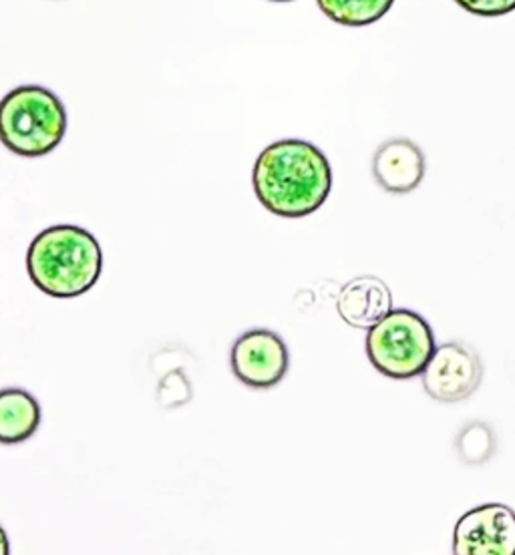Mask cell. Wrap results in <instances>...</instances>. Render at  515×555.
Returning a JSON list of instances; mask_svg holds the SVG:
<instances>
[{
    "label": "cell",
    "instance_id": "cell-15",
    "mask_svg": "<svg viewBox=\"0 0 515 555\" xmlns=\"http://www.w3.org/2000/svg\"><path fill=\"white\" fill-rule=\"evenodd\" d=\"M272 2H293V0H272Z\"/></svg>",
    "mask_w": 515,
    "mask_h": 555
},
{
    "label": "cell",
    "instance_id": "cell-6",
    "mask_svg": "<svg viewBox=\"0 0 515 555\" xmlns=\"http://www.w3.org/2000/svg\"><path fill=\"white\" fill-rule=\"evenodd\" d=\"M232 373L250 389H272L291 369V352L280 334L268 328H252L237 336L230 352Z\"/></svg>",
    "mask_w": 515,
    "mask_h": 555
},
{
    "label": "cell",
    "instance_id": "cell-9",
    "mask_svg": "<svg viewBox=\"0 0 515 555\" xmlns=\"http://www.w3.org/2000/svg\"><path fill=\"white\" fill-rule=\"evenodd\" d=\"M336 310L348 326L369 331L392 310V294L387 282H383L381 278H355L338 294Z\"/></svg>",
    "mask_w": 515,
    "mask_h": 555
},
{
    "label": "cell",
    "instance_id": "cell-3",
    "mask_svg": "<svg viewBox=\"0 0 515 555\" xmlns=\"http://www.w3.org/2000/svg\"><path fill=\"white\" fill-rule=\"evenodd\" d=\"M67 133V109L53 91L23 85L0 101V143L21 157L55 152Z\"/></svg>",
    "mask_w": 515,
    "mask_h": 555
},
{
    "label": "cell",
    "instance_id": "cell-10",
    "mask_svg": "<svg viewBox=\"0 0 515 555\" xmlns=\"http://www.w3.org/2000/svg\"><path fill=\"white\" fill-rule=\"evenodd\" d=\"M41 404L28 390H0V444L25 443L41 427Z\"/></svg>",
    "mask_w": 515,
    "mask_h": 555
},
{
    "label": "cell",
    "instance_id": "cell-5",
    "mask_svg": "<svg viewBox=\"0 0 515 555\" xmlns=\"http://www.w3.org/2000/svg\"><path fill=\"white\" fill-rule=\"evenodd\" d=\"M423 389L437 403H461L479 389L484 362L472 345L451 340L435 348L423 371Z\"/></svg>",
    "mask_w": 515,
    "mask_h": 555
},
{
    "label": "cell",
    "instance_id": "cell-7",
    "mask_svg": "<svg viewBox=\"0 0 515 555\" xmlns=\"http://www.w3.org/2000/svg\"><path fill=\"white\" fill-rule=\"evenodd\" d=\"M455 555H515V512L502 503L461 515L453 531Z\"/></svg>",
    "mask_w": 515,
    "mask_h": 555
},
{
    "label": "cell",
    "instance_id": "cell-2",
    "mask_svg": "<svg viewBox=\"0 0 515 555\" xmlns=\"http://www.w3.org/2000/svg\"><path fill=\"white\" fill-rule=\"evenodd\" d=\"M27 272L44 294L77 298L98 284L103 272V251L98 237L85 228L70 223L51 225L30 242Z\"/></svg>",
    "mask_w": 515,
    "mask_h": 555
},
{
    "label": "cell",
    "instance_id": "cell-13",
    "mask_svg": "<svg viewBox=\"0 0 515 555\" xmlns=\"http://www.w3.org/2000/svg\"><path fill=\"white\" fill-rule=\"evenodd\" d=\"M455 4H460L467 13L486 18H495L515 11V0H455Z\"/></svg>",
    "mask_w": 515,
    "mask_h": 555
},
{
    "label": "cell",
    "instance_id": "cell-4",
    "mask_svg": "<svg viewBox=\"0 0 515 555\" xmlns=\"http://www.w3.org/2000/svg\"><path fill=\"white\" fill-rule=\"evenodd\" d=\"M366 357L381 375L409 380L423 375L435 352L432 324L415 310L392 308L366 334Z\"/></svg>",
    "mask_w": 515,
    "mask_h": 555
},
{
    "label": "cell",
    "instance_id": "cell-11",
    "mask_svg": "<svg viewBox=\"0 0 515 555\" xmlns=\"http://www.w3.org/2000/svg\"><path fill=\"white\" fill-rule=\"evenodd\" d=\"M317 4L343 27H369L389 13L395 0H317Z\"/></svg>",
    "mask_w": 515,
    "mask_h": 555
},
{
    "label": "cell",
    "instance_id": "cell-14",
    "mask_svg": "<svg viewBox=\"0 0 515 555\" xmlns=\"http://www.w3.org/2000/svg\"><path fill=\"white\" fill-rule=\"evenodd\" d=\"M9 554H11V543H9V538H7L4 529L0 528V555Z\"/></svg>",
    "mask_w": 515,
    "mask_h": 555
},
{
    "label": "cell",
    "instance_id": "cell-8",
    "mask_svg": "<svg viewBox=\"0 0 515 555\" xmlns=\"http://www.w3.org/2000/svg\"><path fill=\"white\" fill-rule=\"evenodd\" d=\"M425 153L411 139H390L373 157L375 181L392 195L415 192L425 178Z\"/></svg>",
    "mask_w": 515,
    "mask_h": 555
},
{
    "label": "cell",
    "instance_id": "cell-1",
    "mask_svg": "<svg viewBox=\"0 0 515 555\" xmlns=\"http://www.w3.org/2000/svg\"><path fill=\"white\" fill-rule=\"evenodd\" d=\"M252 185L270 214L305 218L329 199L333 169L317 145L302 139H282L258 155Z\"/></svg>",
    "mask_w": 515,
    "mask_h": 555
},
{
    "label": "cell",
    "instance_id": "cell-12",
    "mask_svg": "<svg viewBox=\"0 0 515 555\" xmlns=\"http://www.w3.org/2000/svg\"><path fill=\"white\" fill-rule=\"evenodd\" d=\"M458 455L465 465H484L498 451V439L495 433L484 421H472L461 427L455 439Z\"/></svg>",
    "mask_w": 515,
    "mask_h": 555
}]
</instances>
